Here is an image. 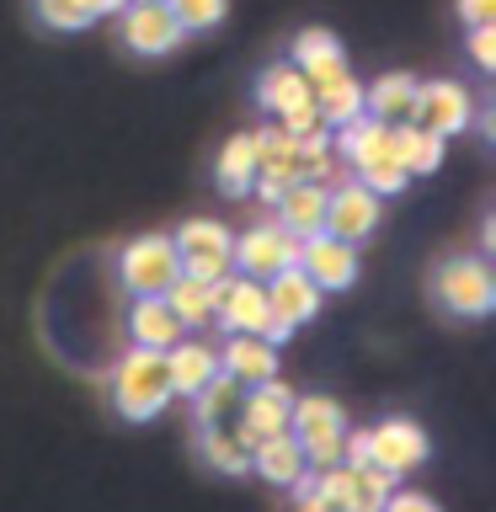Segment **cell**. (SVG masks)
Listing matches in <instances>:
<instances>
[{"instance_id": "6da1fadb", "label": "cell", "mask_w": 496, "mask_h": 512, "mask_svg": "<svg viewBox=\"0 0 496 512\" xmlns=\"http://www.w3.org/2000/svg\"><path fill=\"white\" fill-rule=\"evenodd\" d=\"M171 400V379H166V358L155 347H128L118 368H112V406L128 422H150L166 411Z\"/></svg>"}, {"instance_id": "7a4b0ae2", "label": "cell", "mask_w": 496, "mask_h": 512, "mask_svg": "<svg viewBox=\"0 0 496 512\" xmlns=\"http://www.w3.org/2000/svg\"><path fill=\"white\" fill-rule=\"evenodd\" d=\"M288 438L304 448L310 470H326V464H342L347 416L331 395H294V406H288Z\"/></svg>"}, {"instance_id": "3957f363", "label": "cell", "mask_w": 496, "mask_h": 512, "mask_svg": "<svg viewBox=\"0 0 496 512\" xmlns=\"http://www.w3.org/2000/svg\"><path fill=\"white\" fill-rule=\"evenodd\" d=\"M432 299L459 320H486L496 310V278L486 256H454L432 272Z\"/></svg>"}, {"instance_id": "277c9868", "label": "cell", "mask_w": 496, "mask_h": 512, "mask_svg": "<svg viewBox=\"0 0 496 512\" xmlns=\"http://www.w3.org/2000/svg\"><path fill=\"white\" fill-rule=\"evenodd\" d=\"M171 246H176V262H182L187 278H198V283H219V278H230L235 262H230V246H235V235L224 230L219 219H192L182 224V230L171 235Z\"/></svg>"}, {"instance_id": "5b68a950", "label": "cell", "mask_w": 496, "mask_h": 512, "mask_svg": "<svg viewBox=\"0 0 496 512\" xmlns=\"http://www.w3.org/2000/svg\"><path fill=\"white\" fill-rule=\"evenodd\" d=\"M214 320L224 331H246V336H262L267 342V331H272V304H267V288L262 278H246V272H230V278H219L214 283Z\"/></svg>"}, {"instance_id": "8992f818", "label": "cell", "mask_w": 496, "mask_h": 512, "mask_svg": "<svg viewBox=\"0 0 496 512\" xmlns=\"http://www.w3.org/2000/svg\"><path fill=\"white\" fill-rule=\"evenodd\" d=\"M288 406H294V390H288V384H278V374L262 379V384H246V390H240L235 443L251 454L262 438H278V432H288Z\"/></svg>"}, {"instance_id": "52a82bcc", "label": "cell", "mask_w": 496, "mask_h": 512, "mask_svg": "<svg viewBox=\"0 0 496 512\" xmlns=\"http://www.w3.org/2000/svg\"><path fill=\"white\" fill-rule=\"evenodd\" d=\"M176 272H182V262H176L171 235H139L118 256V278L128 294H166Z\"/></svg>"}, {"instance_id": "ba28073f", "label": "cell", "mask_w": 496, "mask_h": 512, "mask_svg": "<svg viewBox=\"0 0 496 512\" xmlns=\"http://www.w3.org/2000/svg\"><path fill=\"white\" fill-rule=\"evenodd\" d=\"M118 32H123V43L134 48V54H144V59L176 54V43L187 38L166 0H128L123 16H118Z\"/></svg>"}, {"instance_id": "9c48e42d", "label": "cell", "mask_w": 496, "mask_h": 512, "mask_svg": "<svg viewBox=\"0 0 496 512\" xmlns=\"http://www.w3.org/2000/svg\"><path fill=\"white\" fill-rule=\"evenodd\" d=\"M294 267L310 272V278L320 283V294H342V288L358 283V246H352V240H342V235L315 230V235L299 240Z\"/></svg>"}, {"instance_id": "30bf717a", "label": "cell", "mask_w": 496, "mask_h": 512, "mask_svg": "<svg viewBox=\"0 0 496 512\" xmlns=\"http://www.w3.org/2000/svg\"><path fill=\"white\" fill-rule=\"evenodd\" d=\"M475 118V102L459 80H416V107H411V123L432 128L438 139H454L464 134Z\"/></svg>"}, {"instance_id": "8fae6325", "label": "cell", "mask_w": 496, "mask_h": 512, "mask_svg": "<svg viewBox=\"0 0 496 512\" xmlns=\"http://www.w3.org/2000/svg\"><path fill=\"white\" fill-rule=\"evenodd\" d=\"M427 454H432V443L411 416H390V422L368 427V464H379V470L411 475V470L427 464Z\"/></svg>"}, {"instance_id": "7c38bea8", "label": "cell", "mask_w": 496, "mask_h": 512, "mask_svg": "<svg viewBox=\"0 0 496 512\" xmlns=\"http://www.w3.org/2000/svg\"><path fill=\"white\" fill-rule=\"evenodd\" d=\"M294 256H299V235H288L283 224H251L246 235H235V246H230V262L246 272V278H272V272H283V267H294Z\"/></svg>"}, {"instance_id": "4fadbf2b", "label": "cell", "mask_w": 496, "mask_h": 512, "mask_svg": "<svg viewBox=\"0 0 496 512\" xmlns=\"http://www.w3.org/2000/svg\"><path fill=\"white\" fill-rule=\"evenodd\" d=\"M379 192H368L363 182H331L326 192V235H342V240H368L379 224Z\"/></svg>"}, {"instance_id": "5bb4252c", "label": "cell", "mask_w": 496, "mask_h": 512, "mask_svg": "<svg viewBox=\"0 0 496 512\" xmlns=\"http://www.w3.org/2000/svg\"><path fill=\"white\" fill-rule=\"evenodd\" d=\"M267 288V304H272V315L278 320H288V326H304V320H315L320 315V283L310 278L304 267H283V272H272V278L262 283Z\"/></svg>"}, {"instance_id": "9a60e30c", "label": "cell", "mask_w": 496, "mask_h": 512, "mask_svg": "<svg viewBox=\"0 0 496 512\" xmlns=\"http://www.w3.org/2000/svg\"><path fill=\"white\" fill-rule=\"evenodd\" d=\"M166 379H171V395H198L208 379L219 374V347L198 342V336H182V342H171L166 352Z\"/></svg>"}, {"instance_id": "2e32d148", "label": "cell", "mask_w": 496, "mask_h": 512, "mask_svg": "<svg viewBox=\"0 0 496 512\" xmlns=\"http://www.w3.org/2000/svg\"><path fill=\"white\" fill-rule=\"evenodd\" d=\"M294 70L310 80V91L342 75V70H347V54H342V43H336V32H326V27H304L299 38H294Z\"/></svg>"}, {"instance_id": "e0dca14e", "label": "cell", "mask_w": 496, "mask_h": 512, "mask_svg": "<svg viewBox=\"0 0 496 512\" xmlns=\"http://www.w3.org/2000/svg\"><path fill=\"white\" fill-rule=\"evenodd\" d=\"M128 336H134V347H155L166 352L171 342H182V320L171 315V304L160 294H134V310H128Z\"/></svg>"}, {"instance_id": "ac0fdd59", "label": "cell", "mask_w": 496, "mask_h": 512, "mask_svg": "<svg viewBox=\"0 0 496 512\" xmlns=\"http://www.w3.org/2000/svg\"><path fill=\"white\" fill-rule=\"evenodd\" d=\"M390 160L406 176H432L443 166V139L422 123H390Z\"/></svg>"}, {"instance_id": "d6986e66", "label": "cell", "mask_w": 496, "mask_h": 512, "mask_svg": "<svg viewBox=\"0 0 496 512\" xmlns=\"http://www.w3.org/2000/svg\"><path fill=\"white\" fill-rule=\"evenodd\" d=\"M219 368L235 374L240 384H262L278 374V347L262 342V336H246V331H230V342L219 347Z\"/></svg>"}, {"instance_id": "ffe728a7", "label": "cell", "mask_w": 496, "mask_h": 512, "mask_svg": "<svg viewBox=\"0 0 496 512\" xmlns=\"http://www.w3.org/2000/svg\"><path fill=\"white\" fill-rule=\"evenodd\" d=\"M326 182H294V187H283V198L272 203L278 208V224L288 235H315V230H326Z\"/></svg>"}, {"instance_id": "44dd1931", "label": "cell", "mask_w": 496, "mask_h": 512, "mask_svg": "<svg viewBox=\"0 0 496 512\" xmlns=\"http://www.w3.org/2000/svg\"><path fill=\"white\" fill-rule=\"evenodd\" d=\"M411 107H416V75L411 70H390L363 91V112L379 123H411Z\"/></svg>"}, {"instance_id": "7402d4cb", "label": "cell", "mask_w": 496, "mask_h": 512, "mask_svg": "<svg viewBox=\"0 0 496 512\" xmlns=\"http://www.w3.org/2000/svg\"><path fill=\"white\" fill-rule=\"evenodd\" d=\"M256 102H262V112H272V118H283V112L315 102V91L294 64H267L262 80H256Z\"/></svg>"}, {"instance_id": "603a6c76", "label": "cell", "mask_w": 496, "mask_h": 512, "mask_svg": "<svg viewBox=\"0 0 496 512\" xmlns=\"http://www.w3.org/2000/svg\"><path fill=\"white\" fill-rule=\"evenodd\" d=\"M336 150L352 160V171L368 166V160H390V123L379 118H352V123H336Z\"/></svg>"}, {"instance_id": "cb8c5ba5", "label": "cell", "mask_w": 496, "mask_h": 512, "mask_svg": "<svg viewBox=\"0 0 496 512\" xmlns=\"http://www.w3.org/2000/svg\"><path fill=\"white\" fill-rule=\"evenodd\" d=\"M251 470L262 480H272V486H294L310 464H304V448L288 438V432H278V438H262L251 448Z\"/></svg>"}, {"instance_id": "d4e9b609", "label": "cell", "mask_w": 496, "mask_h": 512, "mask_svg": "<svg viewBox=\"0 0 496 512\" xmlns=\"http://www.w3.org/2000/svg\"><path fill=\"white\" fill-rule=\"evenodd\" d=\"M160 299L171 304V315L182 320V331H203L208 320H214V283H198V278H187V272H176Z\"/></svg>"}, {"instance_id": "484cf974", "label": "cell", "mask_w": 496, "mask_h": 512, "mask_svg": "<svg viewBox=\"0 0 496 512\" xmlns=\"http://www.w3.org/2000/svg\"><path fill=\"white\" fill-rule=\"evenodd\" d=\"M128 0H38V22L54 27V32H80L91 22H102V16L123 11Z\"/></svg>"}, {"instance_id": "4316f807", "label": "cell", "mask_w": 496, "mask_h": 512, "mask_svg": "<svg viewBox=\"0 0 496 512\" xmlns=\"http://www.w3.org/2000/svg\"><path fill=\"white\" fill-rule=\"evenodd\" d=\"M214 176H219V192H230V198L251 192V176H256V139H251V134L224 139V150H219V160H214Z\"/></svg>"}, {"instance_id": "83f0119b", "label": "cell", "mask_w": 496, "mask_h": 512, "mask_svg": "<svg viewBox=\"0 0 496 512\" xmlns=\"http://www.w3.org/2000/svg\"><path fill=\"white\" fill-rule=\"evenodd\" d=\"M315 107H320V123L326 128L352 123V118H363V86L352 80V70H342L326 86H315Z\"/></svg>"}, {"instance_id": "f1b7e54d", "label": "cell", "mask_w": 496, "mask_h": 512, "mask_svg": "<svg viewBox=\"0 0 496 512\" xmlns=\"http://www.w3.org/2000/svg\"><path fill=\"white\" fill-rule=\"evenodd\" d=\"M240 390H246V384L219 368V374L208 379L198 395H192V400H198V422L208 427V422H224V416H235V411H240Z\"/></svg>"}, {"instance_id": "f546056e", "label": "cell", "mask_w": 496, "mask_h": 512, "mask_svg": "<svg viewBox=\"0 0 496 512\" xmlns=\"http://www.w3.org/2000/svg\"><path fill=\"white\" fill-rule=\"evenodd\" d=\"M203 459L214 464L219 475H246L251 470V454L235 443V432H224V422H208L203 427Z\"/></svg>"}, {"instance_id": "4dcf8cb0", "label": "cell", "mask_w": 496, "mask_h": 512, "mask_svg": "<svg viewBox=\"0 0 496 512\" xmlns=\"http://www.w3.org/2000/svg\"><path fill=\"white\" fill-rule=\"evenodd\" d=\"M347 470H352V464H347ZM395 480L400 475L379 470V464H358V470H352V512H379L384 496L395 491Z\"/></svg>"}, {"instance_id": "1f68e13d", "label": "cell", "mask_w": 496, "mask_h": 512, "mask_svg": "<svg viewBox=\"0 0 496 512\" xmlns=\"http://www.w3.org/2000/svg\"><path fill=\"white\" fill-rule=\"evenodd\" d=\"M171 16L182 22V32H208L224 22V11H230V0H166Z\"/></svg>"}, {"instance_id": "d6a6232c", "label": "cell", "mask_w": 496, "mask_h": 512, "mask_svg": "<svg viewBox=\"0 0 496 512\" xmlns=\"http://www.w3.org/2000/svg\"><path fill=\"white\" fill-rule=\"evenodd\" d=\"M358 182H363L368 192H379V198H390V192H400L411 176L400 171L395 160H368V166H358Z\"/></svg>"}, {"instance_id": "836d02e7", "label": "cell", "mask_w": 496, "mask_h": 512, "mask_svg": "<svg viewBox=\"0 0 496 512\" xmlns=\"http://www.w3.org/2000/svg\"><path fill=\"white\" fill-rule=\"evenodd\" d=\"M470 59L480 64V70H496V22L470 27Z\"/></svg>"}, {"instance_id": "e575fe53", "label": "cell", "mask_w": 496, "mask_h": 512, "mask_svg": "<svg viewBox=\"0 0 496 512\" xmlns=\"http://www.w3.org/2000/svg\"><path fill=\"white\" fill-rule=\"evenodd\" d=\"M272 123H283L288 128V134H315V128H326V123H320V107L315 102H304V107H294V112H283V118H272Z\"/></svg>"}, {"instance_id": "d590c367", "label": "cell", "mask_w": 496, "mask_h": 512, "mask_svg": "<svg viewBox=\"0 0 496 512\" xmlns=\"http://www.w3.org/2000/svg\"><path fill=\"white\" fill-rule=\"evenodd\" d=\"M379 512H443V507L432 502V496H422V491H390Z\"/></svg>"}, {"instance_id": "8d00e7d4", "label": "cell", "mask_w": 496, "mask_h": 512, "mask_svg": "<svg viewBox=\"0 0 496 512\" xmlns=\"http://www.w3.org/2000/svg\"><path fill=\"white\" fill-rule=\"evenodd\" d=\"M459 16H464V27L496 22V0H459Z\"/></svg>"}, {"instance_id": "74e56055", "label": "cell", "mask_w": 496, "mask_h": 512, "mask_svg": "<svg viewBox=\"0 0 496 512\" xmlns=\"http://www.w3.org/2000/svg\"><path fill=\"white\" fill-rule=\"evenodd\" d=\"M480 251H496V219L486 224V230H480Z\"/></svg>"}]
</instances>
